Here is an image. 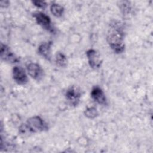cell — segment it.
<instances>
[{
    "instance_id": "30bf717a",
    "label": "cell",
    "mask_w": 153,
    "mask_h": 153,
    "mask_svg": "<svg viewBox=\"0 0 153 153\" xmlns=\"http://www.w3.org/2000/svg\"><path fill=\"white\" fill-rule=\"evenodd\" d=\"M51 45L52 44L51 42H44V43H42L38 47V49L39 54L48 60H50L51 59Z\"/></svg>"
},
{
    "instance_id": "8fae6325",
    "label": "cell",
    "mask_w": 153,
    "mask_h": 153,
    "mask_svg": "<svg viewBox=\"0 0 153 153\" xmlns=\"http://www.w3.org/2000/svg\"><path fill=\"white\" fill-rule=\"evenodd\" d=\"M50 11L55 17H59L62 16L64 8L62 6L58 4H52L50 6Z\"/></svg>"
},
{
    "instance_id": "277c9868",
    "label": "cell",
    "mask_w": 153,
    "mask_h": 153,
    "mask_svg": "<svg viewBox=\"0 0 153 153\" xmlns=\"http://www.w3.org/2000/svg\"><path fill=\"white\" fill-rule=\"evenodd\" d=\"M90 66L93 69H97L100 67L102 60L99 54L93 49H89L86 52Z\"/></svg>"
},
{
    "instance_id": "52a82bcc",
    "label": "cell",
    "mask_w": 153,
    "mask_h": 153,
    "mask_svg": "<svg viewBox=\"0 0 153 153\" xmlns=\"http://www.w3.org/2000/svg\"><path fill=\"white\" fill-rule=\"evenodd\" d=\"M13 78L19 84L24 85L27 82V76L25 69L21 66H16L13 69Z\"/></svg>"
},
{
    "instance_id": "ba28073f",
    "label": "cell",
    "mask_w": 153,
    "mask_h": 153,
    "mask_svg": "<svg viewBox=\"0 0 153 153\" xmlns=\"http://www.w3.org/2000/svg\"><path fill=\"white\" fill-rule=\"evenodd\" d=\"M29 75L36 80H40L42 76V70L41 66L35 63H30L27 66Z\"/></svg>"
},
{
    "instance_id": "6da1fadb",
    "label": "cell",
    "mask_w": 153,
    "mask_h": 153,
    "mask_svg": "<svg viewBox=\"0 0 153 153\" xmlns=\"http://www.w3.org/2000/svg\"><path fill=\"white\" fill-rule=\"evenodd\" d=\"M108 42L111 48L117 53H121L124 50V34L118 27L113 26L108 33Z\"/></svg>"
},
{
    "instance_id": "8992f818",
    "label": "cell",
    "mask_w": 153,
    "mask_h": 153,
    "mask_svg": "<svg viewBox=\"0 0 153 153\" xmlns=\"http://www.w3.org/2000/svg\"><path fill=\"white\" fill-rule=\"evenodd\" d=\"M33 17L35 18L37 23L43 28L49 31L53 30L51 25L50 18L47 15L42 12H37L33 14Z\"/></svg>"
},
{
    "instance_id": "9c48e42d",
    "label": "cell",
    "mask_w": 153,
    "mask_h": 153,
    "mask_svg": "<svg viewBox=\"0 0 153 153\" xmlns=\"http://www.w3.org/2000/svg\"><path fill=\"white\" fill-rule=\"evenodd\" d=\"M91 98L97 103L101 105H105L106 99L103 91L98 86L94 87L91 91Z\"/></svg>"
},
{
    "instance_id": "5bb4252c",
    "label": "cell",
    "mask_w": 153,
    "mask_h": 153,
    "mask_svg": "<svg viewBox=\"0 0 153 153\" xmlns=\"http://www.w3.org/2000/svg\"><path fill=\"white\" fill-rule=\"evenodd\" d=\"M32 3L36 7H39V8H45L47 5L46 2L44 1H32Z\"/></svg>"
},
{
    "instance_id": "7a4b0ae2",
    "label": "cell",
    "mask_w": 153,
    "mask_h": 153,
    "mask_svg": "<svg viewBox=\"0 0 153 153\" xmlns=\"http://www.w3.org/2000/svg\"><path fill=\"white\" fill-rule=\"evenodd\" d=\"M25 127L29 131L32 133L42 131L46 128L44 121L39 116H34L29 118L26 121Z\"/></svg>"
},
{
    "instance_id": "3957f363",
    "label": "cell",
    "mask_w": 153,
    "mask_h": 153,
    "mask_svg": "<svg viewBox=\"0 0 153 153\" xmlns=\"http://www.w3.org/2000/svg\"><path fill=\"white\" fill-rule=\"evenodd\" d=\"M1 59L8 63H17L19 62L17 57L11 51L10 47L7 45L1 44V50H0Z\"/></svg>"
},
{
    "instance_id": "4fadbf2b",
    "label": "cell",
    "mask_w": 153,
    "mask_h": 153,
    "mask_svg": "<svg viewBox=\"0 0 153 153\" xmlns=\"http://www.w3.org/2000/svg\"><path fill=\"white\" fill-rule=\"evenodd\" d=\"M84 114L87 118H88L90 119H93L97 116L98 112H97V109L95 108L90 107V108H88L85 109V111L84 112Z\"/></svg>"
},
{
    "instance_id": "5b68a950",
    "label": "cell",
    "mask_w": 153,
    "mask_h": 153,
    "mask_svg": "<svg viewBox=\"0 0 153 153\" xmlns=\"http://www.w3.org/2000/svg\"><path fill=\"white\" fill-rule=\"evenodd\" d=\"M65 96L66 100L72 106H76L78 104L81 97L80 91L75 87H71L67 90Z\"/></svg>"
},
{
    "instance_id": "7c38bea8",
    "label": "cell",
    "mask_w": 153,
    "mask_h": 153,
    "mask_svg": "<svg viewBox=\"0 0 153 153\" xmlns=\"http://www.w3.org/2000/svg\"><path fill=\"white\" fill-rule=\"evenodd\" d=\"M56 62L60 67H65L67 65V59L62 53H57L56 55Z\"/></svg>"
}]
</instances>
